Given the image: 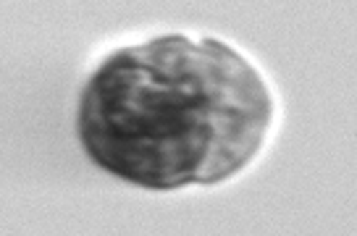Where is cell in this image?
Segmentation results:
<instances>
[{
    "mask_svg": "<svg viewBox=\"0 0 357 236\" xmlns=\"http://www.w3.org/2000/svg\"><path fill=\"white\" fill-rule=\"evenodd\" d=\"M271 118L263 81L221 42L160 37L113 53L89 79L79 134L116 176L155 187L215 184L257 152Z\"/></svg>",
    "mask_w": 357,
    "mask_h": 236,
    "instance_id": "6da1fadb",
    "label": "cell"
}]
</instances>
